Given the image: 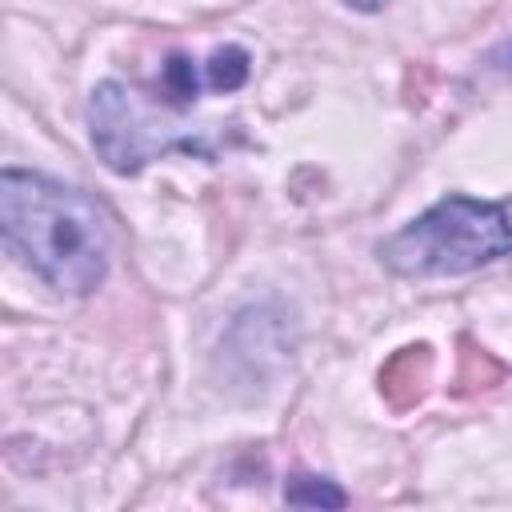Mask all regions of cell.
<instances>
[{
    "label": "cell",
    "mask_w": 512,
    "mask_h": 512,
    "mask_svg": "<svg viewBox=\"0 0 512 512\" xmlns=\"http://www.w3.org/2000/svg\"><path fill=\"white\" fill-rule=\"evenodd\" d=\"M0 232L48 288L84 296L108 272V232L100 208L68 184L8 168L0 176Z\"/></svg>",
    "instance_id": "obj_1"
},
{
    "label": "cell",
    "mask_w": 512,
    "mask_h": 512,
    "mask_svg": "<svg viewBox=\"0 0 512 512\" xmlns=\"http://www.w3.org/2000/svg\"><path fill=\"white\" fill-rule=\"evenodd\" d=\"M512 252V220L500 204L444 196L408 228L380 244V260L396 276H460Z\"/></svg>",
    "instance_id": "obj_2"
},
{
    "label": "cell",
    "mask_w": 512,
    "mask_h": 512,
    "mask_svg": "<svg viewBox=\"0 0 512 512\" xmlns=\"http://www.w3.org/2000/svg\"><path fill=\"white\" fill-rule=\"evenodd\" d=\"M88 124H92V148L120 176L140 172L156 152H172V148H180V152H208L200 140L176 136V128H160L152 108H144L140 96L128 92L116 80H108V84H100L92 92Z\"/></svg>",
    "instance_id": "obj_3"
},
{
    "label": "cell",
    "mask_w": 512,
    "mask_h": 512,
    "mask_svg": "<svg viewBox=\"0 0 512 512\" xmlns=\"http://www.w3.org/2000/svg\"><path fill=\"white\" fill-rule=\"evenodd\" d=\"M432 376V352L424 344H412V348H400L384 372H380V392L392 408H412L420 396H424V384Z\"/></svg>",
    "instance_id": "obj_4"
},
{
    "label": "cell",
    "mask_w": 512,
    "mask_h": 512,
    "mask_svg": "<svg viewBox=\"0 0 512 512\" xmlns=\"http://www.w3.org/2000/svg\"><path fill=\"white\" fill-rule=\"evenodd\" d=\"M244 80H248V52H244V48L224 44V48H216V52L208 56V64H204V84H208L212 92H236Z\"/></svg>",
    "instance_id": "obj_5"
},
{
    "label": "cell",
    "mask_w": 512,
    "mask_h": 512,
    "mask_svg": "<svg viewBox=\"0 0 512 512\" xmlns=\"http://www.w3.org/2000/svg\"><path fill=\"white\" fill-rule=\"evenodd\" d=\"M284 500L296 504V508H320V504L324 508H344L348 504V496L336 484L316 480V476H292L288 488H284Z\"/></svg>",
    "instance_id": "obj_6"
},
{
    "label": "cell",
    "mask_w": 512,
    "mask_h": 512,
    "mask_svg": "<svg viewBox=\"0 0 512 512\" xmlns=\"http://www.w3.org/2000/svg\"><path fill=\"white\" fill-rule=\"evenodd\" d=\"M164 88H168V96H172L176 104H192V96L200 92V80H196V68H192L188 56L176 52V56L164 64Z\"/></svg>",
    "instance_id": "obj_7"
},
{
    "label": "cell",
    "mask_w": 512,
    "mask_h": 512,
    "mask_svg": "<svg viewBox=\"0 0 512 512\" xmlns=\"http://www.w3.org/2000/svg\"><path fill=\"white\" fill-rule=\"evenodd\" d=\"M344 4H352V8H360V12H376L384 0H344Z\"/></svg>",
    "instance_id": "obj_8"
}]
</instances>
